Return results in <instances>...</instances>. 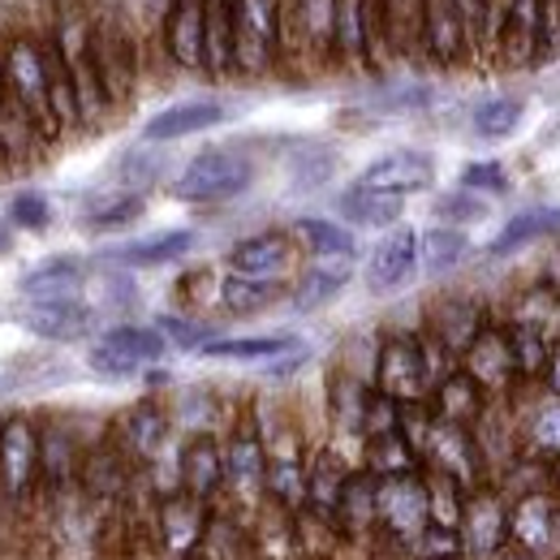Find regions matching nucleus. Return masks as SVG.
<instances>
[{
    "mask_svg": "<svg viewBox=\"0 0 560 560\" xmlns=\"http://www.w3.org/2000/svg\"><path fill=\"white\" fill-rule=\"evenodd\" d=\"M337 61V0H280V66Z\"/></svg>",
    "mask_w": 560,
    "mask_h": 560,
    "instance_id": "f257e3e1",
    "label": "nucleus"
},
{
    "mask_svg": "<svg viewBox=\"0 0 560 560\" xmlns=\"http://www.w3.org/2000/svg\"><path fill=\"white\" fill-rule=\"evenodd\" d=\"M57 52L66 57L73 78V91H78V108H82V126H95L113 113V100L104 91V78H100V66H95V44H91V18L82 9H66L57 18V26L48 31Z\"/></svg>",
    "mask_w": 560,
    "mask_h": 560,
    "instance_id": "f03ea898",
    "label": "nucleus"
},
{
    "mask_svg": "<svg viewBox=\"0 0 560 560\" xmlns=\"http://www.w3.org/2000/svg\"><path fill=\"white\" fill-rule=\"evenodd\" d=\"M4 86L35 113V121L44 126L48 139H57L66 126L57 121V108H52V91H48V57H44V39L31 35V31H18L4 48Z\"/></svg>",
    "mask_w": 560,
    "mask_h": 560,
    "instance_id": "7ed1b4c3",
    "label": "nucleus"
},
{
    "mask_svg": "<svg viewBox=\"0 0 560 560\" xmlns=\"http://www.w3.org/2000/svg\"><path fill=\"white\" fill-rule=\"evenodd\" d=\"M422 470H440L448 479H457L462 488H479L488 479V453L475 427L448 419H431L427 440H422Z\"/></svg>",
    "mask_w": 560,
    "mask_h": 560,
    "instance_id": "20e7f679",
    "label": "nucleus"
},
{
    "mask_svg": "<svg viewBox=\"0 0 560 560\" xmlns=\"http://www.w3.org/2000/svg\"><path fill=\"white\" fill-rule=\"evenodd\" d=\"M509 491L500 483L483 479L479 488L466 491V504H462V544H466V560H495L509 552Z\"/></svg>",
    "mask_w": 560,
    "mask_h": 560,
    "instance_id": "39448f33",
    "label": "nucleus"
},
{
    "mask_svg": "<svg viewBox=\"0 0 560 560\" xmlns=\"http://www.w3.org/2000/svg\"><path fill=\"white\" fill-rule=\"evenodd\" d=\"M375 388L388 393L393 401H431L435 375L427 366L419 332H388L375 353Z\"/></svg>",
    "mask_w": 560,
    "mask_h": 560,
    "instance_id": "423d86ee",
    "label": "nucleus"
},
{
    "mask_svg": "<svg viewBox=\"0 0 560 560\" xmlns=\"http://www.w3.org/2000/svg\"><path fill=\"white\" fill-rule=\"evenodd\" d=\"M237 73L259 78L280 66V0H233Z\"/></svg>",
    "mask_w": 560,
    "mask_h": 560,
    "instance_id": "0eeeda50",
    "label": "nucleus"
},
{
    "mask_svg": "<svg viewBox=\"0 0 560 560\" xmlns=\"http://www.w3.org/2000/svg\"><path fill=\"white\" fill-rule=\"evenodd\" d=\"M91 44H95V66H100L113 108L130 104L135 82H139V44H135L130 22L121 13H95L91 18Z\"/></svg>",
    "mask_w": 560,
    "mask_h": 560,
    "instance_id": "6e6552de",
    "label": "nucleus"
},
{
    "mask_svg": "<svg viewBox=\"0 0 560 560\" xmlns=\"http://www.w3.org/2000/svg\"><path fill=\"white\" fill-rule=\"evenodd\" d=\"M415 31H419V52L435 70H457L475 57L470 26L453 0H415Z\"/></svg>",
    "mask_w": 560,
    "mask_h": 560,
    "instance_id": "1a4fd4ad",
    "label": "nucleus"
},
{
    "mask_svg": "<svg viewBox=\"0 0 560 560\" xmlns=\"http://www.w3.org/2000/svg\"><path fill=\"white\" fill-rule=\"evenodd\" d=\"M255 177V164L237 151H203L195 155L182 177L173 182V195L186 199V203H224V199H237Z\"/></svg>",
    "mask_w": 560,
    "mask_h": 560,
    "instance_id": "9d476101",
    "label": "nucleus"
},
{
    "mask_svg": "<svg viewBox=\"0 0 560 560\" xmlns=\"http://www.w3.org/2000/svg\"><path fill=\"white\" fill-rule=\"evenodd\" d=\"M509 552L522 560H560V504L544 488L513 500Z\"/></svg>",
    "mask_w": 560,
    "mask_h": 560,
    "instance_id": "9b49d317",
    "label": "nucleus"
},
{
    "mask_svg": "<svg viewBox=\"0 0 560 560\" xmlns=\"http://www.w3.org/2000/svg\"><path fill=\"white\" fill-rule=\"evenodd\" d=\"M431 522V495H427V475H388L380 479V530L397 544H415L422 526Z\"/></svg>",
    "mask_w": 560,
    "mask_h": 560,
    "instance_id": "f8f14e48",
    "label": "nucleus"
},
{
    "mask_svg": "<svg viewBox=\"0 0 560 560\" xmlns=\"http://www.w3.org/2000/svg\"><path fill=\"white\" fill-rule=\"evenodd\" d=\"M168 341L160 328H139V324H121V328H108L95 350H91V371L100 375H135L142 362H155L164 358Z\"/></svg>",
    "mask_w": 560,
    "mask_h": 560,
    "instance_id": "ddd939ff",
    "label": "nucleus"
},
{
    "mask_svg": "<svg viewBox=\"0 0 560 560\" xmlns=\"http://www.w3.org/2000/svg\"><path fill=\"white\" fill-rule=\"evenodd\" d=\"M164 57L177 70L208 66V0H168L164 4Z\"/></svg>",
    "mask_w": 560,
    "mask_h": 560,
    "instance_id": "4468645a",
    "label": "nucleus"
},
{
    "mask_svg": "<svg viewBox=\"0 0 560 560\" xmlns=\"http://www.w3.org/2000/svg\"><path fill=\"white\" fill-rule=\"evenodd\" d=\"M208 500L190 495V491H173L155 504V530H160V544L173 552V557H199V544L208 535Z\"/></svg>",
    "mask_w": 560,
    "mask_h": 560,
    "instance_id": "2eb2a0df",
    "label": "nucleus"
},
{
    "mask_svg": "<svg viewBox=\"0 0 560 560\" xmlns=\"http://www.w3.org/2000/svg\"><path fill=\"white\" fill-rule=\"evenodd\" d=\"M39 453H44V435L35 431V422L26 415L0 422V483L18 500L26 495L35 475H39Z\"/></svg>",
    "mask_w": 560,
    "mask_h": 560,
    "instance_id": "dca6fc26",
    "label": "nucleus"
},
{
    "mask_svg": "<svg viewBox=\"0 0 560 560\" xmlns=\"http://www.w3.org/2000/svg\"><path fill=\"white\" fill-rule=\"evenodd\" d=\"M462 366L483 384L488 397H504L517 380V362H513V341H509V324H488L462 353Z\"/></svg>",
    "mask_w": 560,
    "mask_h": 560,
    "instance_id": "f3484780",
    "label": "nucleus"
},
{
    "mask_svg": "<svg viewBox=\"0 0 560 560\" xmlns=\"http://www.w3.org/2000/svg\"><path fill=\"white\" fill-rule=\"evenodd\" d=\"M488 324L491 319L479 298H470V293H444V298H435V302L427 306L422 332H431L440 346H448V350L462 358L466 346H470Z\"/></svg>",
    "mask_w": 560,
    "mask_h": 560,
    "instance_id": "a211bd4d",
    "label": "nucleus"
},
{
    "mask_svg": "<svg viewBox=\"0 0 560 560\" xmlns=\"http://www.w3.org/2000/svg\"><path fill=\"white\" fill-rule=\"evenodd\" d=\"M224 483L250 495L268 483V440L255 419H242L224 440Z\"/></svg>",
    "mask_w": 560,
    "mask_h": 560,
    "instance_id": "6ab92c4d",
    "label": "nucleus"
},
{
    "mask_svg": "<svg viewBox=\"0 0 560 560\" xmlns=\"http://www.w3.org/2000/svg\"><path fill=\"white\" fill-rule=\"evenodd\" d=\"M293 259H298V237L268 229V233H255V237H246L229 250V272L255 280H284Z\"/></svg>",
    "mask_w": 560,
    "mask_h": 560,
    "instance_id": "aec40b11",
    "label": "nucleus"
},
{
    "mask_svg": "<svg viewBox=\"0 0 560 560\" xmlns=\"http://www.w3.org/2000/svg\"><path fill=\"white\" fill-rule=\"evenodd\" d=\"M419 268V233L410 224L393 229L375 250H371V264H366V289L371 293H393L401 289L406 280L415 277Z\"/></svg>",
    "mask_w": 560,
    "mask_h": 560,
    "instance_id": "412c9836",
    "label": "nucleus"
},
{
    "mask_svg": "<svg viewBox=\"0 0 560 560\" xmlns=\"http://www.w3.org/2000/svg\"><path fill=\"white\" fill-rule=\"evenodd\" d=\"M431 182H435V164L422 151H388L375 164H366V173L358 177V186L388 190V195H419Z\"/></svg>",
    "mask_w": 560,
    "mask_h": 560,
    "instance_id": "4be33fe9",
    "label": "nucleus"
},
{
    "mask_svg": "<svg viewBox=\"0 0 560 560\" xmlns=\"http://www.w3.org/2000/svg\"><path fill=\"white\" fill-rule=\"evenodd\" d=\"M504 70H530L539 66V0H509L500 57Z\"/></svg>",
    "mask_w": 560,
    "mask_h": 560,
    "instance_id": "5701e85b",
    "label": "nucleus"
},
{
    "mask_svg": "<svg viewBox=\"0 0 560 560\" xmlns=\"http://www.w3.org/2000/svg\"><path fill=\"white\" fill-rule=\"evenodd\" d=\"M488 393H483V384L466 371V366H457V371H448L435 388H431V410L440 415V419L448 422H466V427H479L483 415H488Z\"/></svg>",
    "mask_w": 560,
    "mask_h": 560,
    "instance_id": "b1692460",
    "label": "nucleus"
},
{
    "mask_svg": "<svg viewBox=\"0 0 560 560\" xmlns=\"http://www.w3.org/2000/svg\"><path fill=\"white\" fill-rule=\"evenodd\" d=\"M22 324L44 341H78L91 332L95 315L78 298H48V302H31L22 311Z\"/></svg>",
    "mask_w": 560,
    "mask_h": 560,
    "instance_id": "393cba45",
    "label": "nucleus"
},
{
    "mask_svg": "<svg viewBox=\"0 0 560 560\" xmlns=\"http://www.w3.org/2000/svg\"><path fill=\"white\" fill-rule=\"evenodd\" d=\"M130 453L121 448V444H113V440H104V444H95L91 453H82V470H78V479H82V488L86 495H95V500H117L126 483H130Z\"/></svg>",
    "mask_w": 560,
    "mask_h": 560,
    "instance_id": "a878e982",
    "label": "nucleus"
},
{
    "mask_svg": "<svg viewBox=\"0 0 560 560\" xmlns=\"http://www.w3.org/2000/svg\"><path fill=\"white\" fill-rule=\"evenodd\" d=\"M353 277V255H315V264L293 284V311H319Z\"/></svg>",
    "mask_w": 560,
    "mask_h": 560,
    "instance_id": "bb28decb",
    "label": "nucleus"
},
{
    "mask_svg": "<svg viewBox=\"0 0 560 560\" xmlns=\"http://www.w3.org/2000/svg\"><path fill=\"white\" fill-rule=\"evenodd\" d=\"M182 488L199 495V500H211L224 488V448L208 431L190 435L186 448H182Z\"/></svg>",
    "mask_w": 560,
    "mask_h": 560,
    "instance_id": "cd10ccee",
    "label": "nucleus"
},
{
    "mask_svg": "<svg viewBox=\"0 0 560 560\" xmlns=\"http://www.w3.org/2000/svg\"><path fill=\"white\" fill-rule=\"evenodd\" d=\"M224 121V104L215 100H186V104H173L164 113H155L142 130L147 142H173V139H186V135H203L211 126Z\"/></svg>",
    "mask_w": 560,
    "mask_h": 560,
    "instance_id": "c85d7f7f",
    "label": "nucleus"
},
{
    "mask_svg": "<svg viewBox=\"0 0 560 560\" xmlns=\"http://www.w3.org/2000/svg\"><path fill=\"white\" fill-rule=\"evenodd\" d=\"M350 475L353 470L341 462L337 448H319L315 462L306 466V504H302V509L324 513V517L337 522V504H341V491L350 483Z\"/></svg>",
    "mask_w": 560,
    "mask_h": 560,
    "instance_id": "c756f323",
    "label": "nucleus"
},
{
    "mask_svg": "<svg viewBox=\"0 0 560 560\" xmlns=\"http://www.w3.org/2000/svg\"><path fill=\"white\" fill-rule=\"evenodd\" d=\"M44 142H52L44 135V126L35 121V113L4 86L0 95V147H4V160H31Z\"/></svg>",
    "mask_w": 560,
    "mask_h": 560,
    "instance_id": "7c9ffc66",
    "label": "nucleus"
},
{
    "mask_svg": "<svg viewBox=\"0 0 560 560\" xmlns=\"http://www.w3.org/2000/svg\"><path fill=\"white\" fill-rule=\"evenodd\" d=\"M337 526H341V535H362V530L380 526V475H371L366 466L353 470L346 491H341Z\"/></svg>",
    "mask_w": 560,
    "mask_h": 560,
    "instance_id": "2f4dec72",
    "label": "nucleus"
},
{
    "mask_svg": "<svg viewBox=\"0 0 560 560\" xmlns=\"http://www.w3.org/2000/svg\"><path fill=\"white\" fill-rule=\"evenodd\" d=\"M362 466L380 479L388 475H410V470H422V453L406 440L401 427L393 431H380V435H366L362 440Z\"/></svg>",
    "mask_w": 560,
    "mask_h": 560,
    "instance_id": "473e14b6",
    "label": "nucleus"
},
{
    "mask_svg": "<svg viewBox=\"0 0 560 560\" xmlns=\"http://www.w3.org/2000/svg\"><path fill=\"white\" fill-rule=\"evenodd\" d=\"M164 440H168V415L155 401H142V406H135L121 419V448L135 462H155L160 448H164Z\"/></svg>",
    "mask_w": 560,
    "mask_h": 560,
    "instance_id": "72a5a7b5",
    "label": "nucleus"
},
{
    "mask_svg": "<svg viewBox=\"0 0 560 560\" xmlns=\"http://www.w3.org/2000/svg\"><path fill=\"white\" fill-rule=\"evenodd\" d=\"M548 233H560V211L557 208H530V211H517L495 237L488 242V255L500 259V255H513L522 246H530L535 237H548Z\"/></svg>",
    "mask_w": 560,
    "mask_h": 560,
    "instance_id": "f704fd0d",
    "label": "nucleus"
},
{
    "mask_svg": "<svg viewBox=\"0 0 560 560\" xmlns=\"http://www.w3.org/2000/svg\"><path fill=\"white\" fill-rule=\"evenodd\" d=\"M509 324L539 328L544 337L560 341V289L557 284H530V289H522V293L513 298Z\"/></svg>",
    "mask_w": 560,
    "mask_h": 560,
    "instance_id": "c9c22d12",
    "label": "nucleus"
},
{
    "mask_svg": "<svg viewBox=\"0 0 560 560\" xmlns=\"http://www.w3.org/2000/svg\"><path fill=\"white\" fill-rule=\"evenodd\" d=\"M346 220L362 224V229H388L401 220L406 211V195H388V190H371V186H353L341 199Z\"/></svg>",
    "mask_w": 560,
    "mask_h": 560,
    "instance_id": "e433bc0d",
    "label": "nucleus"
},
{
    "mask_svg": "<svg viewBox=\"0 0 560 560\" xmlns=\"http://www.w3.org/2000/svg\"><path fill=\"white\" fill-rule=\"evenodd\" d=\"M208 78L237 73V48H233V0H208Z\"/></svg>",
    "mask_w": 560,
    "mask_h": 560,
    "instance_id": "4c0bfd02",
    "label": "nucleus"
},
{
    "mask_svg": "<svg viewBox=\"0 0 560 560\" xmlns=\"http://www.w3.org/2000/svg\"><path fill=\"white\" fill-rule=\"evenodd\" d=\"M190 246H195V233L190 229H168V233H155V237H142V242L121 246L113 259L126 264V268H160V264H173V259L190 255Z\"/></svg>",
    "mask_w": 560,
    "mask_h": 560,
    "instance_id": "58836bf2",
    "label": "nucleus"
},
{
    "mask_svg": "<svg viewBox=\"0 0 560 560\" xmlns=\"http://www.w3.org/2000/svg\"><path fill=\"white\" fill-rule=\"evenodd\" d=\"M397 0H366V70H384L397 48Z\"/></svg>",
    "mask_w": 560,
    "mask_h": 560,
    "instance_id": "ea45409f",
    "label": "nucleus"
},
{
    "mask_svg": "<svg viewBox=\"0 0 560 560\" xmlns=\"http://www.w3.org/2000/svg\"><path fill=\"white\" fill-rule=\"evenodd\" d=\"M82 264L78 259H48V264H39L35 272H26L22 277V293L31 298V302H48V298H78V289H82Z\"/></svg>",
    "mask_w": 560,
    "mask_h": 560,
    "instance_id": "a19ab883",
    "label": "nucleus"
},
{
    "mask_svg": "<svg viewBox=\"0 0 560 560\" xmlns=\"http://www.w3.org/2000/svg\"><path fill=\"white\" fill-rule=\"evenodd\" d=\"M522 444H526L522 448L526 457H539V462L560 457V397L530 406V415L522 422Z\"/></svg>",
    "mask_w": 560,
    "mask_h": 560,
    "instance_id": "79ce46f5",
    "label": "nucleus"
},
{
    "mask_svg": "<svg viewBox=\"0 0 560 560\" xmlns=\"http://www.w3.org/2000/svg\"><path fill=\"white\" fill-rule=\"evenodd\" d=\"M280 298V280H255V277H229L220 280V306L229 315H255V311H268Z\"/></svg>",
    "mask_w": 560,
    "mask_h": 560,
    "instance_id": "37998d69",
    "label": "nucleus"
},
{
    "mask_svg": "<svg viewBox=\"0 0 560 560\" xmlns=\"http://www.w3.org/2000/svg\"><path fill=\"white\" fill-rule=\"evenodd\" d=\"M509 341H513V362H517V380L522 384H539L544 371H548V358H552V337H544L539 328H526V324H509Z\"/></svg>",
    "mask_w": 560,
    "mask_h": 560,
    "instance_id": "c03bdc74",
    "label": "nucleus"
},
{
    "mask_svg": "<svg viewBox=\"0 0 560 560\" xmlns=\"http://www.w3.org/2000/svg\"><path fill=\"white\" fill-rule=\"evenodd\" d=\"M466 233L462 229H448V224H435V229H427L419 237V264L431 272V277H440V272H453L462 259H466Z\"/></svg>",
    "mask_w": 560,
    "mask_h": 560,
    "instance_id": "a18cd8bd",
    "label": "nucleus"
},
{
    "mask_svg": "<svg viewBox=\"0 0 560 560\" xmlns=\"http://www.w3.org/2000/svg\"><path fill=\"white\" fill-rule=\"evenodd\" d=\"M337 61L366 66V0H337Z\"/></svg>",
    "mask_w": 560,
    "mask_h": 560,
    "instance_id": "49530a36",
    "label": "nucleus"
},
{
    "mask_svg": "<svg viewBox=\"0 0 560 560\" xmlns=\"http://www.w3.org/2000/svg\"><path fill=\"white\" fill-rule=\"evenodd\" d=\"M366 401H371V388L353 375H337L328 384V406H332V419L341 431H350L362 440V422H366Z\"/></svg>",
    "mask_w": 560,
    "mask_h": 560,
    "instance_id": "de8ad7c7",
    "label": "nucleus"
},
{
    "mask_svg": "<svg viewBox=\"0 0 560 560\" xmlns=\"http://www.w3.org/2000/svg\"><path fill=\"white\" fill-rule=\"evenodd\" d=\"M39 466H44V475H48V483H52V488L70 483L73 475L82 470V453H78V444L70 440V431L48 427V435H44V453H39Z\"/></svg>",
    "mask_w": 560,
    "mask_h": 560,
    "instance_id": "09e8293b",
    "label": "nucleus"
},
{
    "mask_svg": "<svg viewBox=\"0 0 560 560\" xmlns=\"http://www.w3.org/2000/svg\"><path fill=\"white\" fill-rule=\"evenodd\" d=\"M293 237H298V246H306L311 255H353V237L341 224H332V220L302 215V220H293Z\"/></svg>",
    "mask_w": 560,
    "mask_h": 560,
    "instance_id": "8fccbe9b",
    "label": "nucleus"
},
{
    "mask_svg": "<svg viewBox=\"0 0 560 560\" xmlns=\"http://www.w3.org/2000/svg\"><path fill=\"white\" fill-rule=\"evenodd\" d=\"M517 121H522V100H513V95H495L470 113V126L479 139H509L517 130Z\"/></svg>",
    "mask_w": 560,
    "mask_h": 560,
    "instance_id": "3c124183",
    "label": "nucleus"
},
{
    "mask_svg": "<svg viewBox=\"0 0 560 560\" xmlns=\"http://www.w3.org/2000/svg\"><path fill=\"white\" fill-rule=\"evenodd\" d=\"M289 350H293V337H237V341H208L199 353L255 362V358H277V353H289Z\"/></svg>",
    "mask_w": 560,
    "mask_h": 560,
    "instance_id": "603ef678",
    "label": "nucleus"
},
{
    "mask_svg": "<svg viewBox=\"0 0 560 560\" xmlns=\"http://www.w3.org/2000/svg\"><path fill=\"white\" fill-rule=\"evenodd\" d=\"M419 560H466V544H462V530L457 526H444V522H427L422 535L410 544Z\"/></svg>",
    "mask_w": 560,
    "mask_h": 560,
    "instance_id": "864d4df0",
    "label": "nucleus"
},
{
    "mask_svg": "<svg viewBox=\"0 0 560 560\" xmlns=\"http://www.w3.org/2000/svg\"><path fill=\"white\" fill-rule=\"evenodd\" d=\"M139 215H142V195H117V199H108V203H100V208L86 211V229L108 233V229H126V224H135Z\"/></svg>",
    "mask_w": 560,
    "mask_h": 560,
    "instance_id": "5fc2aeb1",
    "label": "nucleus"
},
{
    "mask_svg": "<svg viewBox=\"0 0 560 560\" xmlns=\"http://www.w3.org/2000/svg\"><path fill=\"white\" fill-rule=\"evenodd\" d=\"M155 328H160V332H164V341H168V346H177V350H203V346L211 341L208 324L177 319V315H160V319H155Z\"/></svg>",
    "mask_w": 560,
    "mask_h": 560,
    "instance_id": "6e6d98bb",
    "label": "nucleus"
},
{
    "mask_svg": "<svg viewBox=\"0 0 560 560\" xmlns=\"http://www.w3.org/2000/svg\"><path fill=\"white\" fill-rule=\"evenodd\" d=\"M462 190H483V195H504L509 190V173L495 160H475L462 168Z\"/></svg>",
    "mask_w": 560,
    "mask_h": 560,
    "instance_id": "4d7b16f0",
    "label": "nucleus"
},
{
    "mask_svg": "<svg viewBox=\"0 0 560 560\" xmlns=\"http://www.w3.org/2000/svg\"><path fill=\"white\" fill-rule=\"evenodd\" d=\"M560 52V0H539V61Z\"/></svg>",
    "mask_w": 560,
    "mask_h": 560,
    "instance_id": "13d9d810",
    "label": "nucleus"
},
{
    "mask_svg": "<svg viewBox=\"0 0 560 560\" xmlns=\"http://www.w3.org/2000/svg\"><path fill=\"white\" fill-rule=\"evenodd\" d=\"M9 220L22 224V229H44V224H48V199H39V195H18V199L9 203Z\"/></svg>",
    "mask_w": 560,
    "mask_h": 560,
    "instance_id": "bf43d9fd",
    "label": "nucleus"
},
{
    "mask_svg": "<svg viewBox=\"0 0 560 560\" xmlns=\"http://www.w3.org/2000/svg\"><path fill=\"white\" fill-rule=\"evenodd\" d=\"M435 211H440L444 220H479L488 208H483L479 199H470V190H466V195H448V199H440Z\"/></svg>",
    "mask_w": 560,
    "mask_h": 560,
    "instance_id": "052dcab7",
    "label": "nucleus"
},
{
    "mask_svg": "<svg viewBox=\"0 0 560 560\" xmlns=\"http://www.w3.org/2000/svg\"><path fill=\"white\" fill-rule=\"evenodd\" d=\"M544 384H548V393L560 397V341L552 346V358H548V371H544Z\"/></svg>",
    "mask_w": 560,
    "mask_h": 560,
    "instance_id": "680f3d73",
    "label": "nucleus"
},
{
    "mask_svg": "<svg viewBox=\"0 0 560 560\" xmlns=\"http://www.w3.org/2000/svg\"><path fill=\"white\" fill-rule=\"evenodd\" d=\"M548 483H552V488H557V495H560V457H552V462H548Z\"/></svg>",
    "mask_w": 560,
    "mask_h": 560,
    "instance_id": "e2e57ef3",
    "label": "nucleus"
},
{
    "mask_svg": "<svg viewBox=\"0 0 560 560\" xmlns=\"http://www.w3.org/2000/svg\"><path fill=\"white\" fill-rule=\"evenodd\" d=\"M9 242H13V237H9V224H0V255L9 250Z\"/></svg>",
    "mask_w": 560,
    "mask_h": 560,
    "instance_id": "0e129e2a",
    "label": "nucleus"
},
{
    "mask_svg": "<svg viewBox=\"0 0 560 560\" xmlns=\"http://www.w3.org/2000/svg\"><path fill=\"white\" fill-rule=\"evenodd\" d=\"M0 95H4V52H0Z\"/></svg>",
    "mask_w": 560,
    "mask_h": 560,
    "instance_id": "69168bd1",
    "label": "nucleus"
},
{
    "mask_svg": "<svg viewBox=\"0 0 560 560\" xmlns=\"http://www.w3.org/2000/svg\"><path fill=\"white\" fill-rule=\"evenodd\" d=\"M298 560H328V557H298Z\"/></svg>",
    "mask_w": 560,
    "mask_h": 560,
    "instance_id": "338daca9",
    "label": "nucleus"
},
{
    "mask_svg": "<svg viewBox=\"0 0 560 560\" xmlns=\"http://www.w3.org/2000/svg\"><path fill=\"white\" fill-rule=\"evenodd\" d=\"M0 160H4V147H0Z\"/></svg>",
    "mask_w": 560,
    "mask_h": 560,
    "instance_id": "774afa93",
    "label": "nucleus"
}]
</instances>
